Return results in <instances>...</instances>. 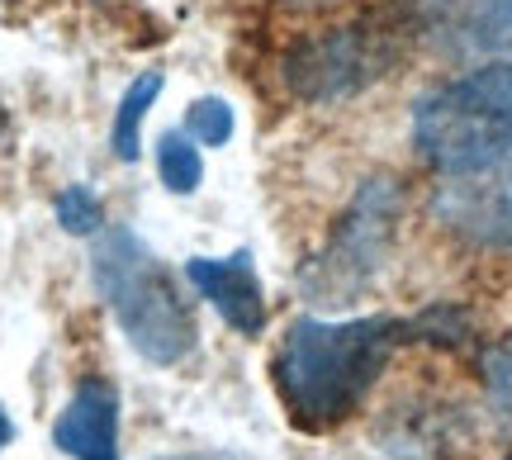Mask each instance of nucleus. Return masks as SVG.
Instances as JSON below:
<instances>
[{
	"label": "nucleus",
	"mask_w": 512,
	"mask_h": 460,
	"mask_svg": "<svg viewBox=\"0 0 512 460\" xmlns=\"http://www.w3.org/2000/svg\"><path fill=\"white\" fill-rule=\"evenodd\" d=\"M403 342H418L413 318H294L275 351V389L290 408V423L323 432L351 418Z\"/></svg>",
	"instance_id": "obj_1"
},
{
	"label": "nucleus",
	"mask_w": 512,
	"mask_h": 460,
	"mask_svg": "<svg viewBox=\"0 0 512 460\" xmlns=\"http://www.w3.org/2000/svg\"><path fill=\"white\" fill-rule=\"evenodd\" d=\"M413 148L441 176H489L512 152V57L475 62L413 110Z\"/></svg>",
	"instance_id": "obj_2"
},
{
	"label": "nucleus",
	"mask_w": 512,
	"mask_h": 460,
	"mask_svg": "<svg viewBox=\"0 0 512 460\" xmlns=\"http://www.w3.org/2000/svg\"><path fill=\"white\" fill-rule=\"evenodd\" d=\"M91 271L95 290L110 304L114 323L124 328L138 356H147L152 366H176L195 351V323L181 285L133 228H110L95 242Z\"/></svg>",
	"instance_id": "obj_3"
},
{
	"label": "nucleus",
	"mask_w": 512,
	"mask_h": 460,
	"mask_svg": "<svg viewBox=\"0 0 512 460\" xmlns=\"http://www.w3.org/2000/svg\"><path fill=\"white\" fill-rule=\"evenodd\" d=\"M399 57L403 34L394 24L356 19V24H337V29L299 38L285 53L280 72H285V86L304 105H337V100H351L366 86L384 81L399 67Z\"/></svg>",
	"instance_id": "obj_4"
},
{
	"label": "nucleus",
	"mask_w": 512,
	"mask_h": 460,
	"mask_svg": "<svg viewBox=\"0 0 512 460\" xmlns=\"http://www.w3.org/2000/svg\"><path fill=\"white\" fill-rule=\"evenodd\" d=\"M403 219V190L394 176H370L356 195H351L347 214L337 219L328 247L309 261L304 271V290L318 304H347L380 276L384 257L394 247Z\"/></svg>",
	"instance_id": "obj_5"
},
{
	"label": "nucleus",
	"mask_w": 512,
	"mask_h": 460,
	"mask_svg": "<svg viewBox=\"0 0 512 460\" xmlns=\"http://www.w3.org/2000/svg\"><path fill=\"white\" fill-rule=\"evenodd\" d=\"M185 276L200 290L219 318L238 337H261L266 332V295H261V276L252 266V252H233V257H190Z\"/></svg>",
	"instance_id": "obj_6"
},
{
	"label": "nucleus",
	"mask_w": 512,
	"mask_h": 460,
	"mask_svg": "<svg viewBox=\"0 0 512 460\" xmlns=\"http://www.w3.org/2000/svg\"><path fill=\"white\" fill-rule=\"evenodd\" d=\"M53 442L72 460H119V399L100 380H81L53 423Z\"/></svg>",
	"instance_id": "obj_7"
},
{
	"label": "nucleus",
	"mask_w": 512,
	"mask_h": 460,
	"mask_svg": "<svg viewBox=\"0 0 512 460\" xmlns=\"http://www.w3.org/2000/svg\"><path fill=\"white\" fill-rule=\"evenodd\" d=\"M437 29L451 38L456 53L479 62L512 57V0H441Z\"/></svg>",
	"instance_id": "obj_8"
},
{
	"label": "nucleus",
	"mask_w": 512,
	"mask_h": 460,
	"mask_svg": "<svg viewBox=\"0 0 512 460\" xmlns=\"http://www.w3.org/2000/svg\"><path fill=\"white\" fill-rule=\"evenodd\" d=\"M498 171V185L484 195L475 185L465 181H451V195H456V209H451V219L460 223H479L489 238H512V152L503 162L494 166Z\"/></svg>",
	"instance_id": "obj_9"
},
{
	"label": "nucleus",
	"mask_w": 512,
	"mask_h": 460,
	"mask_svg": "<svg viewBox=\"0 0 512 460\" xmlns=\"http://www.w3.org/2000/svg\"><path fill=\"white\" fill-rule=\"evenodd\" d=\"M162 86H166L162 72H143L124 91L119 114H114V157H119V162H138V152H143V119H147V110L157 105Z\"/></svg>",
	"instance_id": "obj_10"
},
{
	"label": "nucleus",
	"mask_w": 512,
	"mask_h": 460,
	"mask_svg": "<svg viewBox=\"0 0 512 460\" xmlns=\"http://www.w3.org/2000/svg\"><path fill=\"white\" fill-rule=\"evenodd\" d=\"M157 176L171 195H195L204 181V157L195 148V138L190 133H162V143H157Z\"/></svg>",
	"instance_id": "obj_11"
},
{
	"label": "nucleus",
	"mask_w": 512,
	"mask_h": 460,
	"mask_svg": "<svg viewBox=\"0 0 512 460\" xmlns=\"http://www.w3.org/2000/svg\"><path fill=\"white\" fill-rule=\"evenodd\" d=\"M233 129H238L233 105H228V100H219V95H204V100H195V105H190V114H185V133H190L195 143H204V148H228V143H233Z\"/></svg>",
	"instance_id": "obj_12"
},
{
	"label": "nucleus",
	"mask_w": 512,
	"mask_h": 460,
	"mask_svg": "<svg viewBox=\"0 0 512 460\" xmlns=\"http://www.w3.org/2000/svg\"><path fill=\"white\" fill-rule=\"evenodd\" d=\"M53 214L72 238H91V233L105 228V204H100V195H95L91 185H67V190L57 195Z\"/></svg>",
	"instance_id": "obj_13"
},
{
	"label": "nucleus",
	"mask_w": 512,
	"mask_h": 460,
	"mask_svg": "<svg viewBox=\"0 0 512 460\" xmlns=\"http://www.w3.org/2000/svg\"><path fill=\"white\" fill-rule=\"evenodd\" d=\"M484 385H489V404H494L498 423L512 427V342L484 351Z\"/></svg>",
	"instance_id": "obj_14"
},
{
	"label": "nucleus",
	"mask_w": 512,
	"mask_h": 460,
	"mask_svg": "<svg viewBox=\"0 0 512 460\" xmlns=\"http://www.w3.org/2000/svg\"><path fill=\"white\" fill-rule=\"evenodd\" d=\"M162 460H247L238 451H181V456H162Z\"/></svg>",
	"instance_id": "obj_15"
},
{
	"label": "nucleus",
	"mask_w": 512,
	"mask_h": 460,
	"mask_svg": "<svg viewBox=\"0 0 512 460\" xmlns=\"http://www.w3.org/2000/svg\"><path fill=\"white\" fill-rule=\"evenodd\" d=\"M10 442H15V423H10V413L0 408V451H5Z\"/></svg>",
	"instance_id": "obj_16"
},
{
	"label": "nucleus",
	"mask_w": 512,
	"mask_h": 460,
	"mask_svg": "<svg viewBox=\"0 0 512 460\" xmlns=\"http://www.w3.org/2000/svg\"><path fill=\"white\" fill-rule=\"evenodd\" d=\"M290 5H328V0H290Z\"/></svg>",
	"instance_id": "obj_17"
},
{
	"label": "nucleus",
	"mask_w": 512,
	"mask_h": 460,
	"mask_svg": "<svg viewBox=\"0 0 512 460\" xmlns=\"http://www.w3.org/2000/svg\"><path fill=\"white\" fill-rule=\"evenodd\" d=\"M508 460H512V456H508Z\"/></svg>",
	"instance_id": "obj_18"
}]
</instances>
